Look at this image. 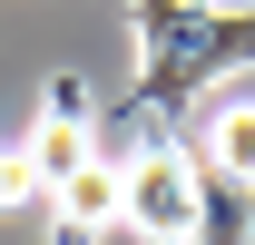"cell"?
I'll list each match as a JSON object with an SVG mask.
<instances>
[{
	"mask_svg": "<svg viewBox=\"0 0 255 245\" xmlns=\"http://www.w3.org/2000/svg\"><path fill=\"white\" fill-rule=\"evenodd\" d=\"M206 177V167H196ZM196 245H255V186L206 177V206H196Z\"/></svg>",
	"mask_w": 255,
	"mask_h": 245,
	"instance_id": "5b68a950",
	"label": "cell"
},
{
	"mask_svg": "<svg viewBox=\"0 0 255 245\" xmlns=\"http://www.w3.org/2000/svg\"><path fill=\"white\" fill-rule=\"evenodd\" d=\"M89 157H98V147H89V89H79V79H49V108H39L30 147H20V167H30L39 196H59Z\"/></svg>",
	"mask_w": 255,
	"mask_h": 245,
	"instance_id": "7a4b0ae2",
	"label": "cell"
},
{
	"mask_svg": "<svg viewBox=\"0 0 255 245\" xmlns=\"http://www.w3.org/2000/svg\"><path fill=\"white\" fill-rule=\"evenodd\" d=\"M108 226H128V167L89 157V167L49 196V245H98Z\"/></svg>",
	"mask_w": 255,
	"mask_h": 245,
	"instance_id": "3957f363",
	"label": "cell"
},
{
	"mask_svg": "<svg viewBox=\"0 0 255 245\" xmlns=\"http://www.w3.org/2000/svg\"><path fill=\"white\" fill-rule=\"evenodd\" d=\"M196 167L226 177V186H255V98H216L206 108V157Z\"/></svg>",
	"mask_w": 255,
	"mask_h": 245,
	"instance_id": "277c9868",
	"label": "cell"
},
{
	"mask_svg": "<svg viewBox=\"0 0 255 245\" xmlns=\"http://www.w3.org/2000/svg\"><path fill=\"white\" fill-rule=\"evenodd\" d=\"M196 206H206V177H196L187 147L147 137V147L128 157V226L147 245H196Z\"/></svg>",
	"mask_w": 255,
	"mask_h": 245,
	"instance_id": "6da1fadb",
	"label": "cell"
},
{
	"mask_svg": "<svg viewBox=\"0 0 255 245\" xmlns=\"http://www.w3.org/2000/svg\"><path fill=\"white\" fill-rule=\"evenodd\" d=\"M39 186H30V167H20V147H0V206H30Z\"/></svg>",
	"mask_w": 255,
	"mask_h": 245,
	"instance_id": "8992f818",
	"label": "cell"
}]
</instances>
